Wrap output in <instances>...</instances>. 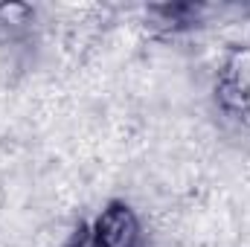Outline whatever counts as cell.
Returning a JSON list of instances; mask_svg holds the SVG:
<instances>
[{
  "mask_svg": "<svg viewBox=\"0 0 250 247\" xmlns=\"http://www.w3.org/2000/svg\"><path fill=\"white\" fill-rule=\"evenodd\" d=\"M93 236L99 247H134L140 239V221L125 204H111L99 215Z\"/></svg>",
  "mask_w": 250,
  "mask_h": 247,
  "instance_id": "cell-1",
  "label": "cell"
},
{
  "mask_svg": "<svg viewBox=\"0 0 250 247\" xmlns=\"http://www.w3.org/2000/svg\"><path fill=\"white\" fill-rule=\"evenodd\" d=\"M67 247H99V245H96V236H93L90 230H79V233L67 242Z\"/></svg>",
  "mask_w": 250,
  "mask_h": 247,
  "instance_id": "cell-2",
  "label": "cell"
}]
</instances>
